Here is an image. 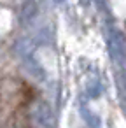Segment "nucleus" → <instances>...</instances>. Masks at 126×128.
Segmentation results:
<instances>
[{"mask_svg": "<svg viewBox=\"0 0 126 128\" xmlns=\"http://www.w3.org/2000/svg\"><path fill=\"white\" fill-rule=\"evenodd\" d=\"M82 118L86 119L88 126H91V128H98L100 126V118L96 114H93V110H89L86 107H82Z\"/></svg>", "mask_w": 126, "mask_h": 128, "instance_id": "nucleus-5", "label": "nucleus"}, {"mask_svg": "<svg viewBox=\"0 0 126 128\" xmlns=\"http://www.w3.org/2000/svg\"><path fill=\"white\" fill-rule=\"evenodd\" d=\"M79 2H81L82 7H89L91 6V0H79Z\"/></svg>", "mask_w": 126, "mask_h": 128, "instance_id": "nucleus-7", "label": "nucleus"}, {"mask_svg": "<svg viewBox=\"0 0 126 128\" xmlns=\"http://www.w3.org/2000/svg\"><path fill=\"white\" fill-rule=\"evenodd\" d=\"M37 14V2L35 0H26L21 7V12H19V20L23 25H28Z\"/></svg>", "mask_w": 126, "mask_h": 128, "instance_id": "nucleus-4", "label": "nucleus"}, {"mask_svg": "<svg viewBox=\"0 0 126 128\" xmlns=\"http://www.w3.org/2000/svg\"><path fill=\"white\" fill-rule=\"evenodd\" d=\"M32 119L39 128H54V116L46 102H37L32 110Z\"/></svg>", "mask_w": 126, "mask_h": 128, "instance_id": "nucleus-3", "label": "nucleus"}, {"mask_svg": "<svg viewBox=\"0 0 126 128\" xmlns=\"http://www.w3.org/2000/svg\"><path fill=\"white\" fill-rule=\"evenodd\" d=\"M54 2H58V4H63V2H65V0H54Z\"/></svg>", "mask_w": 126, "mask_h": 128, "instance_id": "nucleus-8", "label": "nucleus"}, {"mask_svg": "<svg viewBox=\"0 0 126 128\" xmlns=\"http://www.w3.org/2000/svg\"><path fill=\"white\" fill-rule=\"evenodd\" d=\"M109 48H110L112 58L119 65L126 67V39L117 28L109 30Z\"/></svg>", "mask_w": 126, "mask_h": 128, "instance_id": "nucleus-1", "label": "nucleus"}, {"mask_svg": "<svg viewBox=\"0 0 126 128\" xmlns=\"http://www.w3.org/2000/svg\"><path fill=\"white\" fill-rule=\"evenodd\" d=\"M16 49H18V53L21 54V58H23V62H25L26 70H28L33 77H37V79H44V68H42V65L33 58L30 44H28L26 40H21V42H18Z\"/></svg>", "mask_w": 126, "mask_h": 128, "instance_id": "nucleus-2", "label": "nucleus"}, {"mask_svg": "<svg viewBox=\"0 0 126 128\" xmlns=\"http://www.w3.org/2000/svg\"><path fill=\"white\" fill-rule=\"evenodd\" d=\"M98 93H100V86H98V82H91V84L88 86V95L96 96Z\"/></svg>", "mask_w": 126, "mask_h": 128, "instance_id": "nucleus-6", "label": "nucleus"}]
</instances>
